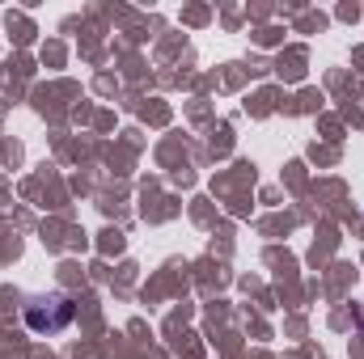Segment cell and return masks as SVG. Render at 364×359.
<instances>
[{
  "label": "cell",
  "instance_id": "6da1fadb",
  "mask_svg": "<svg viewBox=\"0 0 364 359\" xmlns=\"http://www.w3.org/2000/svg\"><path fill=\"white\" fill-rule=\"evenodd\" d=\"M73 317H77V304H73L68 296H60V292L34 296V300L26 304V326H30L34 334H60V330L73 326Z\"/></svg>",
  "mask_w": 364,
  "mask_h": 359
}]
</instances>
